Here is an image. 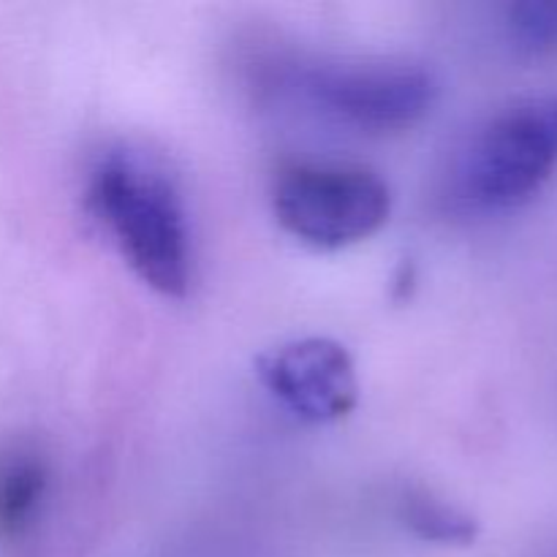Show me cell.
Listing matches in <instances>:
<instances>
[{
	"instance_id": "obj_2",
	"label": "cell",
	"mask_w": 557,
	"mask_h": 557,
	"mask_svg": "<svg viewBox=\"0 0 557 557\" xmlns=\"http://www.w3.org/2000/svg\"><path fill=\"white\" fill-rule=\"evenodd\" d=\"M555 169L557 92H539L506 103L473 131L451 169V188L473 210H515L547 185Z\"/></svg>"
},
{
	"instance_id": "obj_6",
	"label": "cell",
	"mask_w": 557,
	"mask_h": 557,
	"mask_svg": "<svg viewBox=\"0 0 557 557\" xmlns=\"http://www.w3.org/2000/svg\"><path fill=\"white\" fill-rule=\"evenodd\" d=\"M52 468L27 441L0 446V536L22 539L36 528L49 498Z\"/></svg>"
},
{
	"instance_id": "obj_5",
	"label": "cell",
	"mask_w": 557,
	"mask_h": 557,
	"mask_svg": "<svg viewBox=\"0 0 557 557\" xmlns=\"http://www.w3.org/2000/svg\"><path fill=\"white\" fill-rule=\"evenodd\" d=\"M267 395L305 424H335L359 403L354 357L332 337H297L256 359Z\"/></svg>"
},
{
	"instance_id": "obj_1",
	"label": "cell",
	"mask_w": 557,
	"mask_h": 557,
	"mask_svg": "<svg viewBox=\"0 0 557 557\" xmlns=\"http://www.w3.org/2000/svg\"><path fill=\"white\" fill-rule=\"evenodd\" d=\"M87 207L145 286L180 299L194 283L188 210L163 169L131 150H109L87 180Z\"/></svg>"
},
{
	"instance_id": "obj_4",
	"label": "cell",
	"mask_w": 557,
	"mask_h": 557,
	"mask_svg": "<svg viewBox=\"0 0 557 557\" xmlns=\"http://www.w3.org/2000/svg\"><path fill=\"white\" fill-rule=\"evenodd\" d=\"M302 96L319 112L362 134H400L433 112L438 82L406 60H337L299 71Z\"/></svg>"
},
{
	"instance_id": "obj_3",
	"label": "cell",
	"mask_w": 557,
	"mask_h": 557,
	"mask_svg": "<svg viewBox=\"0 0 557 557\" xmlns=\"http://www.w3.org/2000/svg\"><path fill=\"white\" fill-rule=\"evenodd\" d=\"M272 212L283 232L299 243L343 250L384 228L392 215V190L368 166L297 161L275 174Z\"/></svg>"
},
{
	"instance_id": "obj_8",
	"label": "cell",
	"mask_w": 557,
	"mask_h": 557,
	"mask_svg": "<svg viewBox=\"0 0 557 557\" xmlns=\"http://www.w3.org/2000/svg\"><path fill=\"white\" fill-rule=\"evenodd\" d=\"M511 38L528 52L557 47V0H517L509 5Z\"/></svg>"
},
{
	"instance_id": "obj_7",
	"label": "cell",
	"mask_w": 557,
	"mask_h": 557,
	"mask_svg": "<svg viewBox=\"0 0 557 557\" xmlns=\"http://www.w3.org/2000/svg\"><path fill=\"white\" fill-rule=\"evenodd\" d=\"M400 520L413 536L441 547H468L479 536V522L468 511L428 490L403 493Z\"/></svg>"
}]
</instances>
